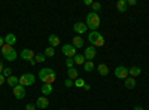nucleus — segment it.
Returning a JSON list of instances; mask_svg holds the SVG:
<instances>
[{
    "label": "nucleus",
    "mask_w": 149,
    "mask_h": 110,
    "mask_svg": "<svg viewBox=\"0 0 149 110\" xmlns=\"http://www.w3.org/2000/svg\"><path fill=\"white\" fill-rule=\"evenodd\" d=\"M84 85H85V80L81 79V77H78L76 80H74V86L76 88H84Z\"/></svg>",
    "instance_id": "bb28decb"
},
{
    "label": "nucleus",
    "mask_w": 149,
    "mask_h": 110,
    "mask_svg": "<svg viewBox=\"0 0 149 110\" xmlns=\"http://www.w3.org/2000/svg\"><path fill=\"white\" fill-rule=\"evenodd\" d=\"M113 73H115V76H116L118 79H124V80H125V79L128 77V68L124 67V66H118V67L113 70Z\"/></svg>",
    "instance_id": "6e6552de"
},
{
    "label": "nucleus",
    "mask_w": 149,
    "mask_h": 110,
    "mask_svg": "<svg viewBox=\"0 0 149 110\" xmlns=\"http://www.w3.org/2000/svg\"><path fill=\"white\" fill-rule=\"evenodd\" d=\"M61 51H63V54H64L67 58H74V57H76V48H74L72 43L63 45V48H61Z\"/></svg>",
    "instance_id": "0eeeda50"
},
{
    "label": "nucleus",
    "mask_w": 149,
    "mask_h": 110,
    "mask_svg": "<svg viewBox=\"0 0 149 110\" xmlns=\"http://www.w3.org/2000/svg\"><path fill=\"white\" fill-rule=\"evenodd\" d=\"M45 57H54L55 55V49H54V48L52 46H49V48H46V49H45Z\"/></svg>",
    "instance_id": "a878e982"
},
{
    "label": "nucleus",
    "mask_w": 149,
    "mask_h": 110,
    "mask_svg": "<svg viewBox=\"0 0 149 110\" xmlns=\"http://www.w3.org/2000/svg\"><path fill=\"white\" fill-rule=\"evenodd\" d=\"M5 45V39L2 37V36H0V49H2V46Z\"/></svg>",
    "instance_id": "c9c22d12"
},
{
    "label": "nucleus",
    "mask_w": 149,
    "mask_h": 110,
    "mask_svg": "<svg viewBox=\"0 0 149 110\" xmlns=\"http://www.w3.org/2000/svg\"><path fill=\"white\" fill-rule=\"evenodd\" d=\"M34 61H36V64H37V63H45V61H46L45 54H36V55H34Z\"/></svg>",
    "instance_id": "393cba45"
},
{
    "label": "nucleus",
    "mask_w": 149,
    "mask_h": 110,
    "mask_svg": "<svg viewBox=\"0 0 149 110\" xmlns=\"http://www.w3.org/2000/svg\"><path fill=\"white\" fill-rule=\"evenodd\" d=\"M142 73V68L137 67V66H133L131 68H128V76L130 77H136V76H139Z\"/></svg>",
    "instance_id": "a211bd4d"
},
{
    "label": "nucleus",
    "mask_w": 149,
    "mask_h": 110,
    "mask_svg": "<svg viewBox=\"0 0 149 110\" xmlns=\"http://www.w3.org/2000/svg\"><path fill=\"white\" fill-rule=\"evenodd\" d=\"M127 5L128 6H136L137 5V0H127Z\"/></svg>",
    "instance_id": "2f4dec72"
},
{
    "label": "nucleus",
    "mask_w": 149,
    "mask_h": 110,
    "mask_svg": "<svg viewBox=\"0 0 149 110\" xmlns=\"http://www.w3.org/2000/svg\"><path fill=\"white\" fill-rule=\"evenodd\" d=\"M97 71H98V75H100V76H107V75H109V68H107V66L103 64V63L97 66Z\"/></svg>",
    "instance_id": "6ab92c4d"
},
{
    "label": "nucleus",
    "mask_w": 149,
    "mask_h": 110,
    "mask_svg": "<svg viewBox=\"0 0 149 110\" xmlns=\"http://www.w3.org/2000/svg\"><path fill=\"white\" fill-rule=\"evenodd\" d=\"M0 52H2L3 58L8 59V61H15L17 57H18V54H17V51H15V48H14V46H9V45H6V43L2 46Z\"/></svg>",
    "instance_id": "7ed1b4c3"
},
{
    "label": "nucleus",
    "mask_w": 149,
    "mask_h": 110,
    "mask_svg": "<svg viewBox=\"0 0 149 110\" xmlns=\"http://www.w3.org/2000/svg\"><path fill=\"white\" fill-rule=\"evenodd\" d=\"M78 70L74 68V67H72V68H67V76H69V79H72V80H76L78 79Z\"/></svg>",
    "instance_id": "412c9836"
},
{
    "label": "nucleus",
    "mask_w": 149,
    "mask_h": 110,
    "mask_svg": "<svg viewBox=\"0 0 149 110\" xmlns=\"http://www.w3.org/2000/svg\"><path fill=\"white\" fill-rule=\"evenodd\" d=\"M124 85H125V88H127V89H133V88L136 86V79L128 76V77L125 79V83H124Z\"/></svg>",
    "instance_id": "4be33fe9"
},
{
    "label": "nucleus",
    "mask_w": 149,
    "mask_h": 110,
    "mask_svg": "<svg viewBox=\"0 0 149 110\" xmlns=\"http://www.w3.org/2000/svg\"><path fill=\"white\" fill-rule=\"evenodd\" d=\"M73 66H74V59H73V58H67V59H66V67H67V68H72Z\"/></svg>",
    "instance_id": "c756f323"
},
{
    "label": "nucleus",
    "mask_w": 149,
    "mask_h": 110,
    "mask_svg": "<svg viewBox=\"0 0 149 110\" xmlns=\"http://www.w3.org/2000/svg\"><path fill=\"white\" fill-rule=\"evenodd\" d=\"M34 109H36V104H31V103H30V104L26 106V110H34Z\"/></svg>",
    "instance_id": "473e14b6"
},
{
    "label": "nucleus",
    "mask_w": 149,
    "mask_h": 110,
    "mask_svg": "<svg viewBox=\"0 0 149 110\" xmlns=\"http://www.w3.org/2000/svg\"><path fill=\"white\" fill-rule=\"evenodd\" d=\"M3 83H6V77H5L3 75H0V86H2Z\"/></svg>",
    "instance_id": "72a5a7b5"
},
{
    "label": "nucleus",
    "mask_w": 149,
    "mask_h": 110,
    "mask_svg": "<svg viewBox=\"0 0 149 110\" xmlns=\"http://www.w3.org/2000/svg\"><path fill=\"white\" fill-rule=\"evenodd\" d=\"M14 89V95H15V98H18V100H22L24 97H26V88L22 86V85H17L15 88H12Z\"/></svg>",
    "instance_id": "1a4fd4ad"
},
{
    "label": "nucleus",
    "mask_w": 149,
    "mask_h": 110,
    "mask_svg": "<svg viewBox=\"0 0 149 110\" xmlns=\"http://www.w3.org/2000/svg\"><path fill=\"white\" fill-rule=\"evenodd\" d=\"M127 8H128L127 0H118V2H116V9H118V12H121V14L127 12Z\"/></svg>",
    "instance_id": "2eb2a0df"
},
{
    "label": "nucleus",
    "mask_w": 149,
    "mask_h": 110,
    "mask_svg": "<svg viewBox=\"0 0 149 110\" xmlns=\"http://www.w3.org/2000/svg\"><path fill=\"white\" fill-rule=\"evenodd\" d=\"M88 42H90L91 46H94V48H95V46L100 48V46L104 45V37H103V36L98 33V31H91V33L88 34Z\"/></svg>",
    "instance_id": "20e7f679"
},
{
    "label": "nucleus",
    "mask_w": 149,
    "mask_h": 110,
    "mask_svg": "<svg viewBox=\"0 0 149 110\" xmlns=\"http://www.w3.org/2000/svg\"><path fill=\"white\" fill-rule=\"evenodd\" d=\"M52 91H54V86L51 83H43L42 85V88H40V92H42V95H51L52 94Z\"/></svg>",
    "instance_id": "ddd939ff"
},
{
    "label": "nucleus",
    "mask_w": 149,
    "mask_h": 110,
    "mask_svg": "<svg viewBox=\"0 0 149 110\" xmlns=\"http://www.w3.org/2000/svg\"><path fill=\"white\" fill-rule=\"evenodd\" d=\"M72 45L78 49V48H84L85 42H84V39L81 37V36H73V42H72Z\"/></svg>",
    "instance_id": "dca6fc26"
},
{
    "label": "nucleus",
    "mask_w": 149,
    "mask_h": 110,
    "mask_svg": "<svg viewBox=\"0 0 149 110\" xmlns=\"http://www.w3.org/2000/svg\"><path fill=\"white\" fill-rule=\"evenodd\" d=\"M73 30H74V33H78V34H85L86 30H88V27H86L85 22H76L73 26Z\"/></svg>",
    "instance_id": "9b49d317"
},
{
    "label": "nucleus",
    "mask_w": 149,
    "mask_h": 110,
    "mask_svg": "<svg viewBox=\"0 0 149 110\" xmlns=\"http://www.w3.org/2000/svg\"><path fill=\"white\" fill-rule=\"evenodd\" d=\"M34 80H36V77H34L33 73H24V75L19 76V85H22L24 88L31 86V85L34 83Z\"/></svg>",
    "instance_id": "39448f33"
},
{
    "label": "nucleus",
    "mask_w": 149,
    "mask_h": 110,
    "mask_svg": "<svg viewBox=\"0 0 149 110\" xmlns=\"http://www.w3.org/2000/svg\"><path fill=\"white\" fill-rule=\"evenodd\" d=\"M134 110H145V109H143L142 106H136V107H134Z\"/></svg>",
    "instance_id": "58836bf2"
},
{
    "label": "nucleus",
    "mask_w": 149,
    "mask_h": 110,
    "mask_svg": "<svg viewBox=\"0 0 149 110\" xmlns=\"http://www.w3.org/2000/svg\"><path fill=\"white\" fill-rule=\"evenodd\" d=\"M6 83L9 85L10 88H15L17 85L19 83V77H17V76H14V75H12L10 77H8V79H6Z\"/></svg>",
    "instance_id": "aec40b11"
},
{
    "label": "nucleus",
    "mask_w": 149,
    "mask_h": 110,
    "mask_svg": "<svg viewBox=\"0 0 149 110\" xmlns=\"http://www.w3.org/2000/svg\"><path fill=\"white\" fill-rule=\"evenodd\" d=\"M93 3H94L93 0H84V5H85V6H91Z\"/></svg>",
    "instance_id": "f704fd0d"
},
{
    "label": "nucleus",
    "mask_w": 149,
    "mask_h": 110,
    "mask_svg": "<svg viewBox=\"0 0 149 110\" xmlns=\"http://www.w3.org/2000/svg\"><path fill=\"white\" fill-rule=\"evenodd\" d=\"M95 54H97V51H95V48H94V46L85 48V51H84V57H85L86 61H93V59L95 58Z\"/></svg>",
    "instance_id": "9d476101"
},
{
    "label": "nucleus",
    "mask_w": 149,
    "mask_h": 110,
    "mask_svg": "<svg viewBox=\"0 0 149 110\" xmlns=\"http://www.w3.org/2000/svg\"><path fill=\"white\" fill-rule=\"evenodd\" d=\"M3 70H5V68H3V63H2V61H0V75H2V73H3Z\"/></svg>",
    "instance_id": "4c0bfd02"
},
{
    "label": "nucleus",
    "mask_w": 149,
    "mask_h": 110,
    "mask_svg": "<svg viewBox=\"0 0 149 110\" xmlns=\"http://www.w3.org/2000/svg\"><path fill=\"white\" fill-rule=\"evenodd\" d=\"M94 68H95V66H94L93 61H85V64H84L85 71H94Z\"/></svg>",
    "instance_id": "b1692460"
},
{
    "label": "nucleus",
    "mask_w": 149,
    "mask_h": 110,
    "mask_svg": "<svg viewBox=\"0 0 149 110\" xmlns=\"http://www.w3.org/2000/svg\"><path fill=\"white\" fill-rule=\"evenodd\" d=\"M91 8H93V12H95V14H97V12L102 9V5L98 3V2H94V3L91 5Z\"/></svg>",
    "instance_id": "c85d7f7f"
},
{
    "label": "nucleus",
    "mask_w": 149,
    "mask_h": 110,
    "mask_svg": "<svg viewBox=\"0 0 149 110\" xmlns=\"http://www.w3.org/2000/svg\"><path fill=\"white\" fill-rule=\"evenodd\" d=\"M5 43L9 45V46H14V45L17 43V36H15L14 33L6 34V36H5Z\"/></svg>",
    "instance_id": "4468645a"
},
{
    "label": "nucleus",
    "mask_w": 149,
    "mask_h": 110,
    "mask_svg": "<svg viewBox=\"0 0 149 110\" xmlns=\"http://www.w3.org/2000/svg\"><path fill=\"white\" fill-rule=\"evenodd\" d=\"M55 77H57V73L52 70V68H49V67H45V68H42V70H39V79L43 82V83H54V80H55Z\"/></svg>",
    "instance_id": "f257e3e1"
},
{
    "label": "nucleus",
    "mask_w": 149,
    "mask_h": 110,
    "mask_svg": "<svg viewBox=\"0 0 149 110\" xmlns=\"http://www.w3.org/2000/svg\"><path fill=\"white\" fill-rule=\"evenodd\" d=\"M82 89H85V91H90V89H91V86H90V85H86V83H85Z\"/></svg>",
    "instance_id": "e433bc0d"
},
{
    "label": "nucleus",
    "mask_w": 149,
    "mask_h": 110,
    "mask_svg": "<svg viewBox=\"0 0 149 110\" xmlns=\"http://www.w3.org/2000/svg\"><path fill=\"white\" fill-rule=\"evenodd\" d=\"M64 85H66V88H72L73 85H74V80H72V79H69V77H67V80L64 82Z\"/></svg>",
    "instance_id": "7c9ffc66"
},
{
    "label": "nucleus",
    "mask_w": 149,
    "mask_h": 110,
    "mask_svg": "<svg viewBox=\"0 0 149 110\" xmlns=\"http://www.w3.org/2000/svg\"><path fill=\"white\" fill-rule=\"evenodd\" d=\"M61 110H64V109H61Z\"/></svg>",
    "instance_id": "ea45409f"
},
{
    "label": "nucleus",
    "mask_w": 149,
    "mask_h": 110,
    "mask_svg": "<svg viewBox=\"0 0 149 110\" xmlns=\"http://www.w3.org/2000/svg\"><path fill=\"white\" fill-rule=\"evenodd\" d=\"M48 106H49V101H48V98H46L45 95L39 97V98L36 100V107H39V109H48Z\"/></svg>",
    "instance_id": "f8f14e48"
},
{
    "label": "nucleus",
    "mask_w": 149,
    "mask_h": 110,
    "mask_svg": "<svg viewBox=\"0 0 149 110\" xmlns=\"http://www.w3.org/2000/svg\"><path fill=\"white\" fill-rule=\"evenodd\" d=\"M73 59H74V64H78V66H84V64H85V61H86L85 57L81 55V54H76V57H74Z\"/></svg>",
    "instance_id": "5701e85b"
},
{
    "label": "nucleus",
    "mask_w": 149,
    "mask_h": 110,
    "mask_svg": "<svg viewBox=\"0 0 149 110\" xmlns=\"http://www.w3.org/2000/svg\"><path fill=\"white\" fill-rule=\"evenodd\" d=\"M48 42H49V46H52V48H55V46H58L60 45V37L57 34H51L48 37Z\"/></svg>",
    "instance_id": "f3484780"
},
{
    "label": "nucleus",
    "mask_w": 149,
    "mask_h": 110,
    "mask_svg": "<svg viewBox=\"0 0 149 110\" xmlns=\"http://www.w3.org/2000/svg\"><path fill=\"white\" fill-rule=\"evenodd\" d=\"M21 58L22 59H26V61H29V63H30V66H36V61H34V52L31 51V49H29V48H26V49H22L21 51Z\"/></svg>",
    "instance_id": "423d86ee"
},
{
    "label": "nucleus",
    "mask_w": 149,
    "mask_h": 110,
    "mask_svg": "<svg viewBox=\"0 0 149 110\" xmlns=\"http://www.w3.org/2000/svg\"><path fill=\"white\" fill-rule=\"evenodd\" d=\"M100 17H98V14H95V12H90L88 15H86V27H88L91 31H97V28L100 27Z\"/></svg>",
    "instance_id": "f03ea898"
},
{
    "label": "nucleus",
    "mask_w": 149,
    "mask_h": 110,
    "mask_svg": "<svg viewBox=\"0 0 149 110\" xmlns=\"http://www.w3.org/2000/svg\"><path fill=\"white\" fill-rule=\"evenodd\" d=\"M2 75L8 79V77H10L12 76V68H9V67H5V70H3V73H2Z\"/></svg>",
    "instance_id": "cd10ccee"
}]
</instances>
